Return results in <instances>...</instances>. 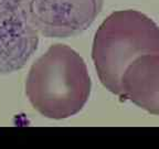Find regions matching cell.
I'll use <instances>...</instances> for the list:
<instances>
[{
    "label": "cell",
    "mask_w": 159,
    "mask_h": 149,
    "mask_svg": "<svg viewBox=\"0 0 159 149\" xmlns=\"http://www.w3.org/2000/svg\"><path fill=\"white\" fill-rule=\"evenodd\" d=\"M91 87L82 56L67 45L54 44L32 64L25 81V94L42 116L64 119L82 111Z\"/></svg>",
    "instance_id": "cell-1"
},
{
    "label": "cell",
    "mask_w": 159,
    "mask_h": 149,
    "mask_svg": "<svg viewBox=\"0 0 159 149\" xmlns=\"http://www.w3.org/2000/svg\"><path fill=\"white\" fill-rule=\"evenodd\" d=\"M104 0H30L38 31L47 38L82 33L99 15Z\"/></svg>",
    "instance_id": "cell-4"
},
{
    "label": "cell",
    "mask_w": 159,
    "mask_h": 149,
    "mask_svg": "<svg viewBox=\"0 0 159 149\" xmlns=\"http://www.w3.org/2000/svg\"><path fill=\"white\" fill-rule=\"evenodd\" d=\"M159 53V28L136 10H119L106 18L95 33L92 59L99 81L120 96V79L137 57Z\"/></svg>",
    "instance_id": "cell-2"
},
{
    "label": "cell",
    "mask_w": 159,
    "mask_h": 149,
    "mask_svg": "<svg viewBox=\"0 0 159 149\" xmlns=\"http://www.w3.org/2000/svg\"><path fill=\"white\" fill-rule=\"evenodd\" d=\"M119 97L159 116V53L142 55L126 67Z\"/></svg>",
    "instance_id": "cell-5"
},
{
    "label": "cell",
    "mask_w": 159,
    "mask_h": 149,
    "mask_svg": "<svg viewBox=\"0 0 159 149\" xmlns=\"http://www.w3.org/2000/svg\"><path fill=\"white\" fill-rule=\"evenodd\" d=\"M38 44L30 0H0V74L22 69Z\"/></svg>",
    "instance_id": "cell-3"
}]
</instances>
